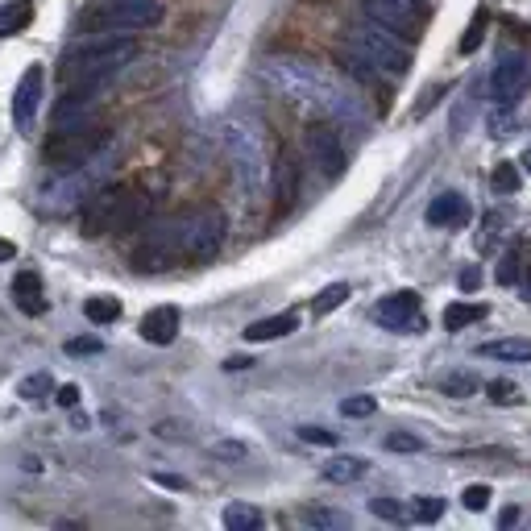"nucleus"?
Returning <instances> with one entry per match:
<instances>
[{"mask_svg":"<svg viewBox=\"0 0 531 531\" xmlns=\"http://www.w3.org/2000/svg\"><path fill=\"white\" fill-rule=\"evenodd\" d=\"M225 527L229 531H258L262 527V511L245 507V502H233V507H225Z\"/></svg>","mask_w":531,"mask_h":531,"instance_id":"b1692460","label":"nucleus"},{"mask_svg":"<svg viewBox=\"0 0 531 531\" xmlns=\"http://www.w3.org/2000/svg\"><path fill=\"white\" fill-rule=\"evenodd\" d=\"M345 299H349V283H332V287H324V291L316 295L312 307H316V316H328L332 307H341Z\"/></svg>","mask_w":531,"mask_h":531,"instance_id":"cd10ccee","label":"nucleus"},{"mask_svg":"<svg viewBox=\"0 0 531 531\" xmlns=\"http://www.w3.org/2000/svg\"><path fill=\"white\" fill-rule=\"evenodd\" d=\"M216 453H225V457H245V444H216Z\"/></svg>","mask_w":531,"mask_h":531,"instance_id":"79ce46f5","label":"nucleus"},{"mask_svg":"<svg viewBox=\"0 0 531 531\" xmlns=\"http://www.w3.org/2000/svg\"><path fill=\"white\" fill-rule=\"evenodd\" d=\"M370 511H374L378 519H390V523H403V519H407V511L399 507V502H390V498H374Z\"/></svg>","mask_w":531,"mask_h":531,"instance_id":"72a5a7b5","label":"nucleus"},{"mask_svg":"<svg viewBox=\"0 0 531 531\" xmlns=\"http://www.w3.org/2000/svg\"><path fill=\"white\" fill-rule=\"evenodd\" d=\"M361 9L374 25L390 34H407L415 38L419 25H424V5H411V0H361Z\"/></svg>","mask_w":531,"mask_h":531,"instance_id":"1a4fd4ad","label":"nucleus"},{"mask_svg":"<svg viewBox=\"0 0 531 531\" xmlns=\"http://www.w3.org/2000/svg\"><path fill=\"white\" fill-rule=\"evenodd\" d=\"M117 195H121V187H96L88 200H83V212H79L83 237H104L108 233V216H113Z\"/></svg>","mask_w":531,"mask_h":531,"instance_id":"f8f14e48","label":"nucleus"},{"mask_svg":"<svg viewBox=\"0 0 531 531\" xmlns=\"http://www.w3.org/2000/svg\"><path fill=\"white\" fill-rule=\"evenodd\" d=\"M299 440H307V444H324V449H332V444H337V432L307 424V428H299Z\"/></svg>","mask_w":531,"mask_h":531,"instance_id":"4c0bfd02","label":"nucleus"},{"mask_svg":"<svg viewBox=\"0 0 531 531\" xmlns=\"http://www.w3.org/2000/svg\"><path fill=\"white\" fill-rule=\"evenodd\" d=\"M225 212L220 208H195L187 216H175V241H179V262H212L225 245Z\"/></svg>","mask_w":531,"mask_h":531,"instance_id":"20e7f679","label":"nucleus"},{"mask_svg":"<svg viewBox=\"0 0 531 531\" xmlns=\"http://www.w3.org/2000/svg\"><path fill=\"white\" fill-rule=\"evenodd\" d=\"M523 295H527V303H531V266H527V287H523Z\"/></svg>","mask_w":531,"mask_h":531,"instance_id":"49530a36","label":"nucleus"},{"mask_svg":"<svg viewBox=\"0 0 531 531\" xmlns=\"http://www.w3.org/2000/svg\"><path fill=\"white\" fill-rule=\"evenodd\" d=\"M274 200H278V212L295 208V200H299V166L291 154H283L274 166Z\"/></svg>","mask_w":531,"mask_h":531,"instance_id":"f3484780","label":"nucleus"},{"mask_svg":"<svg viewBox=\"0 0 531 531\" xmlns=\"http://www.w3.org/2000/svg\"><path fill=\"white\" fill-rule=\"evenodd\" d=\"M137 38L129 34H100V38H88L63 54V79H96V83H108L121 67H129L137 59Z\"/></svg>","mask_w":531,"mask_h":531,"instance_id":"f257e3e1","label":"nucleus"},{"mask_svg":"<svg viewBox=\"0 0 531 531\" xmlns=\"http://www.w3.org/2000/svg\"><path fill=\"white\" fill-rule=\"evenodd\" d=\"M13 254H17V245H13V241H0V262L13 258Z\"/></svg>","mask_w":531,"mask_h":531,"instance_id":"c03bdc74","label":"nucleus"},{"mask_svg":"<svg viewBox=\"0 0 531 531\" xmlns=\"http://www.w3.org/2000/svg\"><path fill=\"white\" fill-rule=\"evenodd\" d=\"M457 283H461V291H478L482 274H478V270H461V278H457Z\"/></svg>","mask_w":531,"mask_h":531,"instance_id":"a19ab883","label":"nucleus"},{"mask_svg":"<svg viewBox=\"0 0 531 531\" xmlns=\"http://www.w3.org/2000/svg\"><path fill=\"white\" fill-rule=\"evenodd\" d=\"M498 283H502V287L519 283V249H511V254L498 262Z\"/></svg>","mask_w":531,"mask_h":531,"instance_id":"c9c22d12","label":"nucleus"},{"mask_svg":"<svg viewBox=\"0 0 531 531\" xmlns=\"http://www.w3.org/2000/svg\"><path fill=\"white\" fill-rule=\"evenodd\" d=\"M146 212H150L146 191H137V187H121L117 204H113V216H108V233H104V237H121V233L137 229V220H142Z\"/></svg>","mask_w":531,"mask_h":531,"instance_id":"ddd939ff","label":"nucleus"},{"mask_svg":"<svg viewBox=\"0 0 531 531\" xmlns=\"http://www.w3.org/2000/svg\"><path fill=\"white\" fill-rule=\"evenodd\" d=\"M527 88H531V59L523 50L502 54V59L494 63V71H490V100L498 108H511V104L523 100Z\"/></svg>","mask_w":531,"mask_h":531,"instance_id":"0eeeda50","label":"nucleus"},{"mask_svg":"<svg viewBox=\"0 0 531 531\" xmlns=\"http://www.w3.org/2000/svg\"><path fill=\"white\" fill-rule=\"evenodd\" d=\"M428 225H436V229H461L465 220H469V204H465V195H457V191H444V195H436V200L428 204Z\"/></svg>","mask_w":531,"mask_h":531,"instance_id":"2eb2a0df","label":"nucleus"},{"mask_svg":"<svg viewBox=\"0 0 531 531\" xmlns=\"http://www.w3.org/2000/svg\"><path fill=\"white\" fill-rule=\"evenodd\" d=\"M13 299L25 316H42L46 312V291H42V274L38 270H21L13 278Z\"/></svg>","mask_w":531,"mask_h":531,"instance_id":"dca6fc26","label":"nucleus"},{"mask_svg":"<svg viewBox=\"0 0 531 531\" xmlns=\"http://www.w3.org/2000/svg\"><path fill=\"white\" fill-rule=\"evenodd\" d=\"M523 171H531V142H527V150H523Z\"/></svg>","mask_w":531,"mask_h":531,"instance_id":"a18cd8bd","label":"nucleus"},{"mask_svg":"<svg viewBox=\"0 0 531 531\" xmlns=\"http://www.w3.org/2000/svg\"><path fill=\"white\" fill-rule=\"evenodd\" d=\"M482 316H486L482 303H449V307H444V328H449V332H461V328H469V324H478Z\"/></svg>","mask_w":531,"mask_h":531,"instance_id":"412c9836","label":"nucleus"},{"mask_svg":"<svg viewBox=\"0 0 531 531\" xmlns=\"http://www.w3.org/2000/svg\"><path fill=\"white\" fill-rule=\"evenodd\" d=\"M490 183H494L498 195H515V191H519V166H515V162H498L494 175H490Z\"/></svg>","mask_w":531,"mask_h":531,"instance_id":"bb28decb","label":"nucleus"},{"mask_svg":"<svg viewBox=\"0 0 531 531\" xmlns=\"http://www.w3.org/2000/svg\"><path fill=\"white\" fill-rule=\"evenodd\" d=\"M461 502H465V507L469 511H486V502H490V486H465V494H461Z\"/></svg>","mask_w":531,"mask_h":531,"instance_id":"e433bc0d","label":"nucleus"},{"mask_svg":"<svg viewBox=\"0 0 531 531\" xmlns=\"http://www.w3.org/2000/svg\"><path fill=\"white\" fill-rule=\"evenodd\" d=\"M440 390H444V395L465 399V395H473V390H478V378H473V374H449V378H440Z\"/></svg>","mask_w":531,"mask_h":531,"instance_id":"c85d7f7f","label":"nucleus"},{"mask_svg":"<svg viewBox=\"0 0 531 531\" xmlns=\"http://www.w3.org/2000/svg\"><path fill=\"white\" fill-rule=\"evenodd\" d=\"M54 403H59V407H75L79 403V386H59V390H54Z\"/></svg>","mask_w":531,"mask_h":531,"instance_id":"ea45409f","label":"nucleus"},{"mask_svg":"<svg viewBox=\"0 0 531 531\" xmlns=\"http://www.w3.org/2000/svg\"><path fill=\"white\" fill-rule=\"evenodd\" d=\"M162 21L158 0H100L88 13H79V34H133Z\"/></svg>","mask_w":531,"mask_h":531,"instance_id":"f03ea898","label":"nucleus"},{"mask_svg":"<svg viewBox=\"0 0 531 531\" xmlns=\"http://www.w3.org/2000/svg\"><path fill=\"white\" fill-rule=\"evenodd\" d=\"M299 328V312H278V316H266V320H254L245 328V341H254V345H262V341H278V337H287V332H295Z\"/></svg>","mask_w":531,"mask_h":531,"instance_id":"a211bd4d","label":"nucleus"},{"mask_svg":"<svg viewBox=\"0 0 531 531\" xmlns=\"http://www.w3.org/2000/svg\"><path fill=\"white\" fill-rule=\"evenodd\" d=\"M303 523H312V527H349V519L341 511H324V507L303 511Z\"/></svg>","mask_w":531,"mask_h":531,"instance_id":"c756f323","label":"nucleus"},{"mask_svg":"<svg viewBox=\"0 0 531 531\" xmlns=\"http://www.w3.org/2000/svg\"><path fill=\"white\" fill-rule=\"evenodd\" d=\"M30 21H34V9L25 5V0H13V5L0 9V38H5V34H21Z\"/></svg>","mask_w":531,"mask_h":531,"instance_id":"4be33fe9","label":"nucleus"},{"mask_svg":"<svg viewBox=\"0 0 531 531\" xmlns=\"http://www.w3.org/2000/svg\"><path fill=\"white\" fill-rule=\"evenodd\" d=\"M478 353L490 357V361H531V341H523V337H502V341H486Z\"/></svg>","mask_w":531,"mask_h":531,"instance_id":"aec40b11","label":"nucleus"},{"mask_svg":"<svg viewBox=\"0 0 531 531\" xmlns=\"http://www.w3.org/2000/svg\"><path fill=\"white\" fill-rule=\"evenodd\" d=\"M54 390V378L50 374H30V378H21V386H17V399H25V403H38V399H46Z\"/></svg>","mask_w":531,"mask_h":531,"instance_id":"393cba45","label":"nucleus"},{"mask_svg":"<svg viewBox=\"0 0 531 531\" xmlns=\"http://www.w3.org/2000/svg\"><path fill=\"white\" fill-rule=\"evenodd\" d=\"M411 5H424V0H411Z\"/></svg>","mask_w":531,"mask_h":531,"instance_id":"de8ad7c7","label":"nucleus"},{"mask_svg":"<svg viewBox=\"0 0 531 531\" xmlns=\"http://www.w3.org/2000/svg\"><path fill=\"white\" fill-rule=\"evenodd\" d=\"M249 366H254L249 357H229V361H225V370H249Z\"/></svg>","mask_w":531,"mask_h":531,"instance_id":"37998d69","label":"nucleus"},{"mask_svg":"<svg viewBox=\"0 0 531 531\" xmlns=\"http://www.w3.org/2000/svg\"><path fill=\"white\" fill-rule=\"evenodd\" d=\"M366 469H370V461L366 457H353V453H341V457H332V461H324V482H332V486H349V482H361L366 478Z\"/></svg>","mask_w":531,"mask_h":531,"instance_id":"6ab92c4d","label":"nucleus"},{"mask_svg":"<svg viewBox=\"0 0 531 531\" xmlns=\"http://www.w3.org/2000/svg\"><path fill=\"white\" fill-rule=\"evenodd\" d=\"M83 316H88L92 324H113V320H121V299H113V295H96V299L83 303Z\"/></svg>","mask_w":531,"mask_h":531,"instance_id":"5701e85b","label":"nucleus"},{"mask_svg":"<svg viewBox=\"0 0 531 531\" xmlns=\"http://www.w3.org/2000/svg\"><path fill=\"white\" fill-rule=\"evenodd\" d=\"M104 146H108V129L88 121V125L50 133V142H46V150H42V162L50 166L54 175H63V171H75V166L100 158Z\"/></svg>","mask_w":531,"mask_h":531,"instance_id":"39448f33","label":"nucleus"},{"mask_svg":"<svg viewBox=\"0 0 531 531\" xmlns=\"http://www.w3.org/2000/svg\"><path fill=\"white\" fill-rule=\"evenodd\" d=\"M486 395H490L494 403H519V386H515V382H507V378H498V382H490V386H486Z\"/></svg>","mask_w":531,"mask_h":531,"instance_id":"473e14b6","label":"nucleus"},{"mask_svg":"<svg viewBox=\"0 0 531 531\" xmlns=\"http://www.w3.org/2000/svg\"><path fill=\"white\" fill-rule=\"evenodd\" d=\"M225 146L229 158L237 166V179L245 187V195H258L266 183V146H262V129L254 121H233L225 129Z\"/></svg>","mask_w":531,"mask_h":531,"instance_id":"423d86ee","label":"nucleus"},{"mask_svg":"<svg viewBox=\"0 0 531 531\" xmlns=\"http://www.w3.org/2000/svg\"><path fill=\"white\" fill-rule=\"evenodd\" d=\"M345 50H353L357 59H366L374 71L395 75V79L407 75V67H411V50L399 46V38L390 30H382V25H374V21L349 25V30H345Z\"/></svg>","mask_w":531,"mask_h":531,"instance_id":"7ed1b4c3","label":"nucleus"},{"mask_svg":"<svg viewBox=\"0 0 531 531\" xmlns=\"http://www.w3.org/2000/svg\"><path fill=\"white\" fill-rule=\"evenodd\" d=\"M444 515V498H432V494H419L415 502H411V519L415 523H436Z\"/></svg>","mask_w":531,"mask_h":531,"instance_id":"a878e982","label":"nucleus"},{"mask_svg":"<svg viewBox=\"0 0 531 531\" xmlns=\"http://www.w3.org/2000/svg\"><path fill=\"white\" fill-rule=\"evenodd\" d=\"M386 449L390 453H419V449H424V440L407 436V432H395V436H386Z\"/></svg>","mask_w":531,"mask_h":531,"instance_id":"f704fd0d","label":"nucleus"},{"mask_svg":"<svg viewBox=\"0 0 531 531\" xmlns=\"http://www.w3.org/2000/svg\"><path fill=\"white\" fill-rule=\"evenodd\" d=\"M374 320H378L382 328H395V332L415 328V324H419V295H415V291H395V295H386V299L374 307Z\"/></svg>","mask_w":531,"mask_h":531,"instance_id":"9b49d317","label":"nucleus"},{"mask_svg":"<svg viewBox=\"0 0 531 531\" xmlns=\"http://www.w3.org/2000/svg\"><path fill=\"white\" fill-rule=\"evenodd\" d=\"M374 411H378V403H374L370 395H353V399L341 403V415H349V419H366V415H374Z\"/></svg>","mask_w":531,"mask_h":531,"instance_id":"2f4dec72","label":"nucleus"},{"mask_svg":"<svg viewBox=\"0 0 531 531\" xmlns=\"http://www.w3.org/2000/svg\"><path fill=\"white\" fill-rule=\"evenodd\" d=\"M482 38H486V9H482L478 17H473V25L465 30V38H461V54H473V50L482 46Z\"/></svg>","mask_w":531,"mask_h":531,"instance_id":"7c9ffc66","label":"nucleus"},{"mask_svg":"<svg viewBox=\"0 0 531 531\" xmlns=\"http://www.w3.org/2000/svg\"><path fill=\"white\" fill-rule=\"evenodd\" d=\"M42 92H46V71H42V63L25 67L17 92H13V121H17V129H30L34 125V113L42 108Z\"/></svg>","mask_w":531,"mask_h":531,"instance_id":"9d476101","label":"nucleus"},{"mask_svg":"<svg viewBox=\"0 0 531 531\" xmlns=\"http://www.w3.org/2000/svg\"><path fill=\"white\" fill-rule=\"evenodd\" d=\"M303 146L312 166H320L324 179H341L345 175V146H341V133L332 121H312L303 133Z\"/></svg>","mask_w":531,"mask_h":531,"instance_id":"6e6552de","label":"nucleus"},{"mask_svg":"<svg viewBox=\"0 0 531 531\" xmlns=\"http://www.w3.org/2000/svg\"><path fill=\"white\" fill-rule=\"evenodd\" d=\"M67 353H71V357H88V353H100V341H96V337H83V341H67Z\"/></svg>","mask_w":531,"mask_h":531,"instance_id":"58836bf2","label":"nucleus"},{"mask_svg":"<svg viewBox=\"0 0 531 531\" xmlns=\"http://www.w3.org/2000/svg\"><path fill=\"white\" fill-rule=\"evenodd\" d=\"M179 337V307H150V312L142 316V341L150 345H171Z\"/></svg>","mask_w":531,"mask_h":531,"instance_id":"4468645a","label":"nucleus"}]
</instances>
